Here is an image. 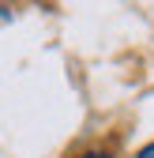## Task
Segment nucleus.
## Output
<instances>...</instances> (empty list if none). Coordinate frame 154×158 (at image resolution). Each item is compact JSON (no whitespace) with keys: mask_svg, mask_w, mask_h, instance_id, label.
Wrapping results in <instances>:
<instances>
[{"mask_svg":"<svg viewBox=\"0 0 154 158\" xmlns=\"http://www.w3.org/2000/svg\"><path fill=\"white\" fill-rule=\"evenodd\" d=\"M83 158H109V154H102V151H90V154H83Z\"/></svg>","mask_w":154,"mask_h":158,"instance_id":"obj_2","label":"nucleus"},{"mask_svg":"<svg viewBox=\"0 0 154 158\" xmlns=\"http://www.w3.org/2000/svg\"><path fill=\"white\" fill-rule=\"evenodd\" d=\"M136 158H154V143H150V147H143V151H139Z\"/></svg>","mask_w":154,"mask_h":158,"instance_id":"obj_1","label":"nucleus"}]
</instances>
